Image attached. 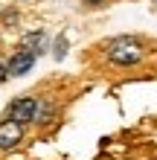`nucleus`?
<instances>
[{
	"mask_svg": "<svg viewBox=\"0 0 157 160\" xmlns=\"http://www.w3.org/2000/svg\"><path fill=\"white\" fill-rule=\"evenodd\" d=\"M105 55L114 64H122V67H131V64L143 61V44L131 38V35H116L105 44Z\"/></svg>",
	"mask_w": 157,
	"mask_h": 160,
	"instance_id": "f257e3e1",
	"label": "nucleus"
},
{
	"mask_svg": "<svg viewBox=\"0 0 157 160\" xmlns=\"http://www.w3.org/2000/svg\"><path fill=\"white\" fill-rule=\"evenodd\" d=\"M35 102H38V99H32V96H21V99H15L12 105H9V114H6V119L17 122V125L35 122Z\"/></svg>",
	"mask_w": 157,
	"mask_h": 160,
	"instance_id": "f03ea898",
	"label": "nucleus"
},
{
	"mask_svg": "<svg viewBox=\"0 0 157 160\" xmlns=\"http://www.w3.org/2000/svg\"><path fill=\"white\" fill-rule=\"evenodd\" d=\"M21 140H23V125H17V122H12V119L0 122V148H3V152L15 148Z\"/></svg>",
	"mask_w": 157,
	"mask_h": 160,
	"instance_id": "7ed1b4c3",
	"label": "nucleus"
},
{
	"mask_svg": "<svg viewBox=\"0 0 157 160\" xmlns=\"http://www.w3.org/2000/svg\"><path fill=\"white\" fill-rule=\"evenodd\" d=\"M32 64H35V55H29L26 50H17L12 58H9V76H23V73H29L32 70Z\"/></svg>",
	"mask_w": 157,
	"mask_h": 160,
	"instance_id": "20e7f679",
	"label": "nucleus"
},
{
	"mask_svg": "<svg viewBox=\"0 0 157 160\" xmlns=\"http://www.w3.org/2000/svg\"><path fill=\"white\" fill-rule=\"evenodd\" d=\"M21 50H26L29 55H41L47 50V35L44 32H26L21 38Z\"/></svg>",
	"mask_w": 157,
	"mask_h": 160,
	"instance_id": "39448f33",
	"label": "nucleus"
},
{
	"mask_svg": "<svg viewBox=\"0 0 157 160\" xmlns=\"http://www.w3.org/2000/svg\"><path fill=\"white\" fill-rule=\"evenodd\" d=\"M52 117H55V105H52V102H47V99L35 102V122H38V125L52 122Z\"/></svg>",
	"mask_w": 157,
	"mask_h": 160,
	"instance_id": "423d86ee",
	"label": "nucleus"
},
{
	"mask_svg": "<svg viewBox=\"0 0 157 160\" xmlns=\"http://www.w3.org/2000/svg\"><path fill=\"white\" fill-rule=\"evenodd\" d=\"M67 47H70V44H67V35H58V38H55V47H52V55L61 61L64 55H67Z\"/></svg>",
	"mask_w": 157,
	"mask_h": 160,
	"instance_id": "0eeeda50",
	"label": "nucleus"
},
{
	"mask_svg": "<svg viewBox=\"0 0 157 160\" xmlns=\"http://www.w3.org/2000/svg\"><path fill=\"white\" fill-rule=\"evenodd\" d=\"M108 0H85V6H90V9H99V6H105Z\"/></svg>",
	"mask_w": 157,
	"mask_h": 160,
	"instance_id": "6e6552de",
	"label": "nucleus"
},
{
	"mask_svg": "<svg viewBox=\"0 0 157 160\" xmlns=\"http://www.w3.org/2000/svg\"><path fill=\"white\" fill-rule=\"evenodd\" d=\"M9 79V67H6V64H0V84H3Z\"/></svg>",
	"mask_w": 157,
	"mask_h": 160,
	"instance_id": "1a4fd4ad",
	"label": "nucleus"
},
{
	"mask_svg": "<svg viewBox=\"0 0 157 160\" xmlns=\"http://www.w3.org/2000/svg\"><path fill=\"white\" fill-rule=\"evenodd\" d=\"M154 6H157V0H154Z\"/></svg>",
	"mask_w": 157,
	"mask_h": 160,
	"instance_id": "9d476101",
	"label": "nucleus"
}]
</instances>
